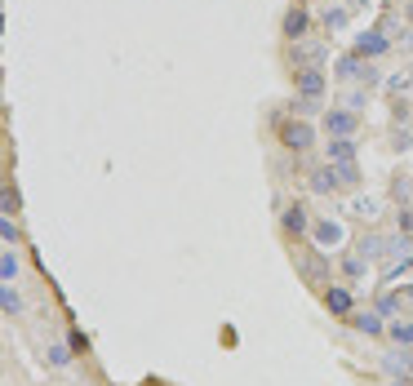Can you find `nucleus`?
<instances>
[{"mask_svg": "<svg viewBox=\"0 0 413 386\" xmlns=\"http://www.w3.org/2000/svg\"><path fill=\"white\" fill-rule=\"evenodd\" d=\"M338 76H342V80H360L364 89H373V84H382L378 67H373L369 58H360V53H346V58H338Z\"/></svg>", "mask_w": 413, "mask_h": 386, "instance_id": "f257e3e1", "label": "nucleus"}, {"mask_svg": "<svg viewBox=\"0 0 413 386\" xmlns=\"http://www.w3.org/2000/svg\"><path fill=\"white\" fill-rule=\"evenodd\" d=\"M289 58L298 62V71H303V67H324V62H329V45H324V40H294Z\"/></svg>", "mask_w": 413, "mask_h": 386, "instance_id": "f03ea898", "label": "nucleus"}, {"mask_svg": "<svg viewBox=\"0 0 413 386\" xmlns=\"http://www.w3.org/2000/svg\"><path fill=\"white\" fill-rule=\"evenodd\" d=\"M355 129H360V111H324V134L329 138H355Z\"/></svg>", "mask_w": 413, "mask_h": 386, "instance_id": "7ed1b4c3", "label": "nucleus"}, {"mask_svg": "<svg viewBox=\"0 0 413 386\" xmlns=\"http://www.w3.org/2000/svg\"><path fill=\"white\" fill-rule=\"evenodd\" d=\"M346 324H351L355 333H364V337L387 333V315H382L378 306H373V311H351V315H346Z\"/></svg>", "mask_w": 413, "mask_h": 386, "instance_id": "20e7f679", "label": "nucleus"}, {"mask_svg": "<svg viewBox=\"0 0 413 386\" xmlns=\"http://www.w3.org/2000/svg\"><path fill=\"white\" fill-rule=\"evenodd\" d=\"M324 89H329V80H324V71H320V67H303V71H298V98L320 102V98H324Z\"/></svg>", "mask_w": 413, "mask_h": 386, "instance_id": "39448f33", "label": "nucleus"}, {"mask_svg": "<svg viewBox=\"0 0 413 386\" xmlns=\"http://www.w3.org/2000/svg\"><path fill=\"white\" fill-rule=\"evenodd\" d=\"M280 143H285L289 152H307V147L316 143V129L307 125V120H289V125H285V134H280Z\"/></svg>", "mask_w": 413, "mask_h": 386, "instance_id": "423d86ee", "label": "nucleus"}, {"mask_svg": "<svg viewBox=\"0 0 413 386\" xmlns=\"http://www.w3.org/2000/svg\"><path fill=\"white\" fill-rule=\"evenodd\" d=\"M342 222H333V218H316L311 222V240L320 244V249H333V244H342Z\"/></svg>", "mask_w": 413, "mask_h": 386, "instance_id": "0eeeda50", "label": "nucleus"}, {"mask_svg": "<svg viewBox=\"0 0 413 386\" xmlns=\"http://www.w3.org/2000/svg\"><path fill=\"white\" fill-rule=\"evenodd\" d=\"M387 49H391V40L382 32H360V36H355V53H360V58H369V62L382 58Z\"/></svg>", "mask_w": 413, "mask_h": 386, "instance_id": "6e6552de", "label": "nucleus"}, {"mask_svg": "<svg viewBox=\"0 0 413 386\" xmlns=\"http://www.w3.org/2000/svg\"><path fill=\"white\" fill-rule=\"evenodd\" d=\"M307 186H311L316 195H333V191H338L342 182H338L333 165H320V169H311V173H307Z\"/></svg>", "mask_w": 413, "mask_h": 386, "instance_id": "1a4fd4ad", "label": "nucleus"}, {"mask_svg": "<svg viewBox=\"0 0 413 386\" xmlns=\"http://www.w3.org/2000/svg\"><path fill=\"white\" fill-rule=\"evenodd\" d=\"M324 306H329L333 311V315H351V311H355V298H351V289H342V285H329V289H324Z\"/></svg>", "mask_w": 413, "mask_h": 386, "instance_id": "9d476101", "label": "nucleus"}, {"mask_svg": "<svg viewBox=\"0 0 413 386\" xmlns=\"http://www.w3.org/2000/svg\"><path fill=\"white\" fill-rule=\"evenodd\" d=\"M324 152H329V165H351L355 152H360V143H355V138H329Z\"/></svg>", "mask_w": 413, "mask_h": 386, "instance_id": "9b49d317", "label": "nucleus"}, {"mask_svg": "<svg viewBox=\"0 0 413 386\" xmlns=\"http://www.w3.org/2000/svg\"><path fill=\"white\" fill-rule=\"evenodd\" d=\"M307 27H311V14H307L303 5H294L285 14V36H289V40H307Z\"/></svg>", "mask_w": 413, "mask_h": 386, "instance_id": "f8f14e48", "label": "nucleus"}, {"mask_svg": "<svg viewBox=\"0 0 413 386\" xmlns=\"http://www.w3.org/2000/svg\"><path fill=\"white\" fill-rule=\"evenodd\" d=\"M285 231H294V235H303V231H311V213H307V204H289L285 209Z\"/></svg>", "mask_w": 413, "mask_h": 386, "instance_id": "ddd939ff", "label": "nucleus"}, {"mask_svg": "<svg viewBox=\"0 0 413 386\" xmlns=\"http://www.w3.org/2000/svg\"><path fill=\"white\" fill-rule=\"evenodd\" d=\"M360 253H364L369 262H387V235H378V231L360 235Z\"/></svg>", "mask_w": 413, "mask_h": 386, "instance_id": "4468645a", "label": "nucleus"}, {"mask_svg": "<svg viewBox=\"0 0 413 386\" xmlns=\"http://www.w3.org/2000/svg\"><path fill=\"white\" fill-rule=\"evenodd\" d=\"M387 337H391V342H396V346H413V319H387Z\"/></svg>", "mask_w": 413, "mask_h": 386, "instance_id": "2eb2a0df", "label": "nucleus"}, {"mask_svg": "<svg viewBox=\"0 0 413 386\" xmlns=\"http://www.w3.org/2000/svg\"><path fill=\"white\" fill-rule=\"evenodd\" d=\"M351 23V5H329L324 9V32H342Z\"/></svg>", "mask_w": 413, "mask_h": 386, "instance_id": "dca6fc26", "label": "nucleus"}, {"mask_svg": "<svg viewBox=\"0 0 413 386\" xmlns=\"http://www.w3.org/2000/svg\"><path fill=\"white\" fill-rule=\"evenodd\" d=\"M0 311H5V315H23V293H18L14 285L0 289Z\"/></svg>", "mask_w": 413, "mask_h": 386, "instance_id": "f3484780", "label": "nucleus"}, {"mask_svg": "<svg viewBox=\"0 0 413 386\" xmlns=\"http://www.w3.org/2000/svg\"><path fill=\"white\" fill-rule=\"evenodd\" d=\"M351 213H355V218H364V222H373V218H378V200H373V195H355Z\"/></svg>", "mask_w": 413, "mask_h": 386, "instance_id": "a211bd4d", "label": "nucleus"}, {"mask_svg": "<svg viewBox=\"0 0 413 386\" xmlns=\"http://www.w3.org/2000/svg\"><path fill=\"white\" fill-rule=\"evenodd\" d=\"M391 195H396V204L413 209V182H409V178H396V182H391Z\"/></svg>", "mask_w": 413, "mask_h": 386, "instance_id": "6ab92c4d", "label": "nucleus"}, {"mask_svg": "<svg viewBox=\"0 0 413 386\" xmlns=\"http://www.w3.org/2000/svg\"><path fill=\"white\" fill-rule=\"evenodd\" d=\"M342 271H346V276H351V280H360V276H369V258H364V253H351V258H346V262H342Z\"/></svg>", "mask_w": 413, "mask_h": 386, "instance_id": "aec40b11", "label": "nucleus"}, {"mask_svg": "<svg viewBox=\"0 0 413 386\" xmlns=\"http://www.w3.org/2000/svg\"><path fill=\"white\" fill-rule=\"evenodd\" d=\"M0 280H5V285L18 280V253L14 249H5V258H0Z\"/></svg>", "mask_w": 413, "mask_h": 386, "instance_id": "412c9836", "label": "nucleus"}, {"mask_svg": "<svg viewBox=\"0 0 413 386\" xmlns=\"http://www.w3.org/2000/svg\"><path fill=\"white\" fill-rule=\"evenodd\" d=\"M400 302H405V293H382V298H378V311H382L387 319H396V315H400Z\"/></svg>", "mask_w": 413, "mask_h": 386, "instance_id": "4be33fe9", "label": "nucleus"}, {"mask_svg": "<svg viewBox=\"0 0 413 386\" xmlns=\"http://www.w3.org/2000/svg\"><path fill=\"white\" fill-rule=\"evenodd\" d=\"M387 89L396 93V98H400V93H409V89H413V67H409V71H400V76H391V80H387Z\"/></svg>", "mask_w": 413, "mask_h": 386, "instance_id": "5701e85b", "label": "nucleus"}, {"mask_svg": "<svg viewBox=\"0 0 413 386\" xmlns=\"http://www.w3.org/2000/svg\"><path fill=\"white\" fill-rule=\"evenodd\" d=\"M333 173H338V182H342V186H355V182H360V169H355V160H351V165H333Z\"/></svg>", "mask_w": 413, "mask_h": 386, "instance_id": "b1692460", "label": "nucleus"}, {"mask_svg": "<svg viewBox=\"0 0 413 386\" xmlns=\"http://www.w3.org/2000/svg\"><path fill=\"white\" fill-rule=\"evenodd\" d=\"M0 240H5V249H14V244H18V227H14L9 213H5V222H0Z\"/></svg>", "mask_w": 413, "mask_h": 386, "instance_id": "393cba45", "label": "nucleus"}, {"mask_svg": "<svg viewBox=\"0 0 413 386\" xmlns=\"http://www.w3.org/2000/svg\"><path fill=\"white\" fill-rule=\"evenodd\" d=\"M391 147H396V152H409V147H413V134H409L405 125H396V134H391Z\"/></svg>", "mask_w": 413, "mask_h": 386, "instance_id": "a878e982", "label": "nucleus"}, {"mask_svg": "<svg viewBox=\"0 0 413 386\" xmlns=\"http://www.w3.org/2000/svg\"><path fill=\"white\" fill-rule=\"evenodd\" d=\"M49 364H54V369H62V364H71V351H67V346H49Z\"/></svg>", "mask_w": 413, "mask_h": 386, "instance_id": "bb28decb", "label": "nucleus"}, {"mask_svg": "<svg viewBox=\"0 0 413 386\" xmlns=\"http://www.w3.org/2000/svg\"><path fill=\"white\" fill-rule=\"evenodd\" d=\"M342 107H346V111H360V107H364V93H360V89H346V93H342Z\"/></svg>", "mask_w": 413, "mask_h": 386, "instance_id": "cd10ccee", "label": "nucleus"}, {"mask_svg": "<svg viewBox=\"0 0 413 386\" xmlns=\"http://www.w3.org/2000/svg\"><path fill=\"white\" fill-rule=\"evenodd\" d=\"M400 231L413 235V209H400Z\"/></svg>", "mask_w": 413, "mask_h": 386, "instance_id": "c85d7f7f", "label": "nucleus"}, {"mask_svg": "<svg viewBox=\"0 0 413 386\" xmlns=\"http://www.w3.org/2000/svg\"><path fill=\"white\" fill-rule=\"evenodd\" d=\"M391 116H396V125H405V120H409V102H396V111H391Z\"/></svg>", "mask_w": 413, "mask_h": 386, "instance_id": "c756f323", "label": "nucleus"}, {"mask_svg": "<svg viewBox=\"0 0 413 386\" xmlns=\"http://www.w3.org/2000/svg\"><path fill=\"white\" fill-rule=\"evenodd\" d=\"M405 302H413V280H409V285H405Z\"/></svg>", "mask_w": 413, "mask_h": 386, "instance_id": "7c9ffc66", "label": "nucleus"}, {"mask_svg": "<svg viewBox=\"0 0 413 386\" xmlns=\"http://www.w3.org/2000/svg\"><path fill=\"white\" fill-rule=\"evenodd\" d=\"M409 18H413V5H409Z\"/></svg>", "mask_w": 413, "mask_h": 386, "instance_id": "2f4dec72", "label": "nucleus"}]
</instances>
